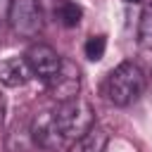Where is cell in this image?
Here are the masks:
<instances>
[{
  "instance_id": "cell-10",
  "label": "cell",
  "mask_w": 152,
  "mask_h": 152,
  "mask_svg": "<svg viewBox=\"0 0 152 152\" xmlns=\"http://www.w3.org/2000/svg\"><path fill=\"white\" fill-rule=\"evenodd\" d=\"M138 43L142 50H152V7H147V5L138 21Z\"/></svg>"
},
{
  "instance_id": "cell-3",
  "label": "cell",
  "mask_w": 152,
  "mask_h": 152,
  "mask_svg": "<svg viewBox=\"0 0 152 152\" xmlns=\"http://www.w3.org/2000/svg\"><path fill=\"white\" fill-rule=\"evenodd\" d=\"M10 26L21 38H36L43 28V12L36 0H14L10 12Z\"/></svg>"
},
{
  "instance_id": "cell-2",
  "label": "cell",
  "mask_w": 152,
  "mask_h": 152,
  "mask_svg": "<svg viewBox=\"0 0 152 152\" xmlns=\"http://www.w3.org/2000/svg\"><path fill=\"white\" fill-rule=\"evenodd\" d=\"M57 124L64 133V138H81L88 128L95 126V114H93V107L83 100V97H71L66 102H59L57 112Z\"/></svg>"
},
{
  "instance_id": "cell-4",
  "label": "cell",
  "mask_w": 152,
  "mask_h": 152,
  "mask_svg": "<svg viewBox=\"0 0 152 152\" xmlns=\"http://www.w3.org/2000/svg\"><path fill=\"white\" fill-rule=\"evenodd\" d=\"M45 83H48V93L52 95V100L66 102L71 97H78V90H81V71H78V66L71 59H62L59 69Z\"/></svg>"
},
{
  "instance_id": "cell-15",
  "label": "cell",
  "mask_w": 152,
  "mask_h": 152,
  "mask_svg": "<svg viewBox=\"0 0 152 152\" xmlns=\"http://www.w3.org/2000/svg\"><path fill=\"white\" fill-rule=\"evenodd\" d=\"M147 7H152V0H147Z\"/></svg>"
},
{
  "instance_id": "cell-6",
  "label": "cell",
  "mask_w": 152,
  "mask_h": 152,
  "mask_svg": "<svg viewBox=\"0 0 152 152\" xmlns=\"http://www.w3.org/2000/svg\"><path fill=\"white\" fill-rule=\"evenodd\" d=\"M24 57H26V62H28L33 76H40L43 81H48V78L59 69V64H62V59H64V57L57 55V50H52V48L45 45V43L31 45Z\"/></svg>"
},
{
  "instance_id": "cell-7",
  "label": "cell",
  "mask_w": 152,
  "mask_h": 152,
  "mask_svg": "<svg viewBox=\"0 0 152 152\" xmlns=\"http://www.w3.org/2000/svg\"><path fill=\"white\" fill-rule=\"evenodd\" d=\"M31 76H33V71H31L26 57L0 59V83H2V86L17 88V86H24Z\"/></svg>"
},
{
  "instance_id": "cell-14",
  "label": "cell",
  "mask_w": 152,
  "mask_h": 152,
  "mask_svg": "<svg viewBox=\"0 0 152 152\" xmlns=\"http://www.w3.org/2000/svg\"><path fill=\"white\" fill-rule=\"evenodd\" d=\"M124 2H128V5H142L145 0H124Z\"/></svg>"
},
{
  "instance_id": "cell-5",
  "label": "cell",
  "mask_w": 152,
  "mask_h": 152,
  "mask_svg": "<svg viewBox=\"0 0 152 152\" xmlns=\"http://www.w3.org/2000/svg\"><path fill=\"white\" fill-rule=\"evenodd\" d=\"M31 140H33V145H38L43 150H50V152H55V150H59L64 145L66 138H64V133H62V128L57 124L55 112H40L33 119V124H31Z\"/></svg>"
},
{
  "instance_id": "cell-12",
  "label": "cell",
  "mask_w": 152,
  "mask_h": 152,
  "mask_svg": "<svg viewBox=\"0 0 152 152\" xmlns=\"http://www.w3.org/2000/svg\"><path fill=\"white\" fill-rule=\"evenodd\" d=\"M12 5H14V0H0V21H7L10 19Z\"/></svg>"
},
{
  "instance_id": "cell-8",
  "label": "cell",
  "mask_w": 152,
  "mask_h": 152,
  "mask_svg": "<svg viewBox=\"0 0 152 152\" xmlns=\"http://www.w3.org/2000/svg\"><path fill=\"white\" fill-rule=\"evenodd\" d=\"M107 140H109V133L102 126H93L81 138L74 140V145L69 147V152H104Z\"/></svg>"
},
{
  "instance_id": "cell-1",
  "label": "cell",
  "mask_w": 152,
  "mask_h": 152,
  "mask_svg": "<svg viewBox=\"0 0 152 152\" xmlns=\"http://www.w3.org/2000/svg\"><path fill=\"white\" fill-rule=\"evenodd\" d=\"M142 93H145V74L133 62H121L109 71L104 81V95L116 107H128L138 102Z\"/></svg>"
},
{
  "instance_id": "cell-13",
  "label": "cell",
  "mask_w": 152,
  "mask_h": 152,
  "mask_svg": "<svg viewBox=\"0 0 152 152\" xmlns=\"http://www.w3.org/2000/svg\"><path fill=\"white\" fill-rule=\"evenodd\" d=\"M2 112H5V100H2V95H0V121H2Z\"/></svg>"
},
{
  "instance_id": "cell-11",
  "label": "cell",
  "mask_w": 152,
  "mask_h": 152,
  "mask_svg": "<svg viewBox=\"0 0 152 152\" xmlns=\"http://www.w3.org/2000/svg\"><path fill=\"white\" fill-rule=\"evenodd\" d=\"M104 50H107V38L104 36H90L83 45V52L90 62H97L104 57Z\"/></svg>"
},
{
  "instance_id": "cell-9",
  "label": "cell",
  "mask_w": 152,
  "mask_h": 152,
  "mask_svg": "<svg viewBox=\"0 0 152 152\" xmlns=\"http://www.w3.org/2000/svg\"><path fill=\"white\" fill-rule=\"evenodd\" d=\"M55 17L59 19V24H62V26L74 28V26H78V24H81L83 10H81L76 2H71V0H62V2L55 7Z\"/></svg>"
}]
</instances>
